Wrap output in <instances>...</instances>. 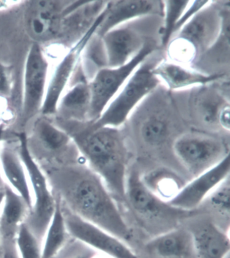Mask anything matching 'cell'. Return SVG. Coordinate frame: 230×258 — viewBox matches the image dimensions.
I'll list each match as a JSON object with an SVG mask.
<instances>
[{"label": "cell", "instance_id": "6da1fadb", "mask_svg": "<svg viewBox=\"0 0 230 258\" xmlns=\"http://www.w3.org/2000/svg\"><path fill=\"white\" fill-rule=\"evenodd\" d=\"M38 165L64 207L125 243L131 241L133 234L113 195L83 157Z\"/></svg>", "mask_w": 230, "mask_h": 258}, {"label": "cell", "instance_id": "7a4b0ae2", "mask_svg": "<svg viewBox=\"0 0 230 258\" xmlns=\"http://www.w3.org/2000/svg\"><path fill=\"white\" fill-rule=\"evenodd\" d=\"M63 131L113 197L125 201L129 152L119 128L94 127L89 122L83 125H70Z\"/></svg>", "mask_w": 230, "mask_h": 258}, {"label": "cell", "instance_id": "3957f363", "mask_svg": "<svg viewBox=\"0 0 230 258\" xmlns=\"http://www.w3.org/2000/svg\"><path fill=\"white\" fill-rule=\"evenodd\" d=\"M18 137L19 140L18 151L27 170L33 196V205L23 223L43 243L55 212L56 200L47 178L30 153L27 135L21 133L19 134Z\"/></svg>", "mask_w": 230, "mask_h": 258}, {"label": "cell", "instance_id": "277c9868", "mask_svg": "<svg viewBox=\"0 0 230 258\" xmlns=\"http://www.w3.org/2000/svg\"><path fill=\"white\" fill-rule=\"evenodd\" d=\"M155 65L142 63L114 97L99 119L91 122L94 127H119L133 110L158 87L160 81L153 73Z\"/></svg>", "mask_w": 230, "mask_h": 258}, {"label": "cell", "instance_id": "5b68a950", "mask_svg": "<svg viewBox=\"0 0 230 258\" xmlns=\"http://www.w3.org/2000/svg\"><path fill=\"white\" fill-rule=\"evenodd\" d=\"M157 49L153 41H146L143 47L125 65L117 68H101L89 84L91 105L89 121L99 119L114 97L129 78Z\"/></svg>", "mask_w": 230, "mask_h": 258}, {"label": "cell", "instance_id": "8992f818", "mask_svg": "<svg viewBox=\"0 0 230 258\" xmlns=\"http://www.w3.org/2000/svg\"><path fill=\"white\" fill-rule=\"evenodd\" d=\"M173 151L193 177L211 169L229 155L227 145L223 141L201 134L181 136L175 140Z\"/></svg>", "mask_w": 230, "mask_h": 258}, {"label": "cell", "instance_id": "52a82bcc", "mask_svg": "<svg viewBox=\"0 0 230 258\" xmlns=\"http://www.w3.org/2000/svg\"><path fill=\"white\" fill-rule=\"evenodd\" d=\"M61 205L68 233L73 239L111 258H140L125 241Z\"/></svg>", "mask_w": 230, "mask_h": 258}, {"label": "cell", "instance_id": "ba28073f", "mask_svg": "<svg viewBox=\"0 0 230 258\" xmlns=\"http://www.w3.org/2000/svg\"><path fill=\"white\" fill-rule=\"evenodd\" d=\"M48 67L39 44H33L26 59L24 76V125L41 110L45 95Z\"/></svg>", "mask_w": 230, "mask_h": 258}, {"label": "cell", "instance_id": "9c48e42d", "mask_svg": "<svg viewBox=\"0 0 230 258\" xmlns=\"http://www.w3.org/2000/svg\"><path fill=\"white\" fill-rule=\"evenodd\" d=\"M229 155L207 171L193 177L182 188L169 205L175 209L191 212L202 205L220 184L229 177Z\"/></svg>", "mask_w": 230, "mask_h": 258}, {"label": "cell", "instance_id": "30bf717a", "mask_svg": "<svg viewBox=\"0 0 230 258\" xmlns=\"http://www.w3.org/2000/svg\"><path fill=\"white\" fill-rule=\"evenodd\" d=\"M33 131L32 139L35 146L28 148L38 165L63 161L78 155L72 149L70 136L47 120L38 121Z\"/></svg>", "mask_w": 230, "mask_h": 258}, {"label": "cell", "instance_id": "8fae6325", "mask_svg": "<svg viewBox=\"0 0 230 258\" xmlns=\"http://www.w3.org/2000/svg\"><path fill=\"white\" fill-rule=\"evenodd\" d=\"M105 13L106 9L104 10L91 29L77 41V43L68 52L67 55L56 67L48 85L47 91H45V98L41 110L44 115H50L55 113L59 107L62 94L65 91L66 86L73 75L82 52L89 43L90 40L93 38L94 34L97 32L105 17Z\"/></svg>", "mask_w": 230, "mask_h": 258}, {"label": "cell", "instance_id": "7c38bea8", "mask_svg": "<svg viewBox=\"0 0 230 258\" xmlns=\"http://www.w3.org/2000/svg\"><path fill=\"white\" fill-rule=\"evenodd\" d=\"M126 200L138 215L145 219H171L190 213L175 209L156 197L148 189L139 172L135 169L127 175Z\"/></svg>", "mask_w": 230, "mask_h": 258}, {"label": "cell", "instance_id": "4fadbf2b", "mask_svg": "<svg viewBox=\"0 0 230 258\" xmlns=\"http://www.w3.org/2000/svg\"><path fill=\"white\" fill-rule=\"evenodd\" d=\"M221 24V12L213 5H207L187 22L175 37L191 43L199 60L217 39Z\"/></svg>", "mask_w": 230, "mask_h": 258}, {"label": "cell", "instance_id": "5bb4252c", "mask_svg": "<svg viewBox=\"0 0 230 258\" xmlns=\"http://www.w3.org/2000/svg\"><path fill=\"white\" fill-rule=\"evenodd\" d=\"M65 2L32 1L26 12V26L29 35L39 42L54 39L61 30L67 8Z\"/></svg>", "mask_w": 230, "mask_h": 258}, {"label": "cell", "instance_id": "9a60e30c", "mask_svg": "<svg viewBox=\"0 0 230 258\" xmlns=\"http://www.w3.org/2000/svg\"><path fill=\"white\" fill-rule=\"evenodd\" d=\"M105 54L106 68L125 65L143 47L141 34L130 27H118L101 37Z\"/></svg>", "mask_w": 230, "mask_h": 258}, {"label": "cell", "instance_id": "2e32d148", "mask_svg": "<svg viewBox=\"0 0 230 258\" xmlns=\"http://www.w3.org/2000/svg\"><path fill=\"white\" fill-rule=\"evenodd\" d=\"M163 2L109 1L106 13L96 33L99 37L122 24L145 16L163 17Z\"/></svg>", "mask_w": 230, "mask_h": 258}, {"label": "cell", "instance_id": "e0dca14e", "mask_svg": "<svg viewBox=\"0 0 230 258\" xmlns=\"http://www.w3.org/2000/svg\"><path fill=\"white\" fill-rule=\"evenodd\" d=\"M153 73L172 91L193 86L209 85L225 79L227 76L225 73L207 74L186 69L183 65L171 61H161L156 64Z\"/></svg>", "mask_w": 230, "mask_h": 258}, {"label": "cell", "instance_id": "ac0fdd59", "mask_svg": "<svg viewBox=\"0 0 230 258\" xmlns=\"http://www.w3.org/2000/svg\"><path fill=\"white\" fill-rule=\"evenodd\" d=\"M190 231L197 258H225L229 255V233L213 222H202Z\"/></svg>", "mask_w": 230, "mask_h": 258}, {"label": "cell", "instance_id": "d6986e66", "mask_svg": "<svg viewBox=\"0 0 230 258\" xmlns=\"http://www.w3.org/2000/svg\"><path fill=\"white\" fill-rule=\"evenodd\" d=\"M145 249L152 255L163 258L195 255L191 231L185 229H174L163 232L147 241Z\"/></svg>", "mask_w": 230, "mask_h": 258}, {"label": "cell", "instance_id": "ffe728a7", "mask_svg": "<svg viewBox=\"0 0 230 258\" xmlns=\"http://www.w3.org/2000/svg\"><path fill=\"white\" fill-rule=\"evenodd\" d=\"M0 164L6 183L23 198L31 209L33 205L31 184L19 151L8 146L2 147Z\"/></svg>", "mask_w": 230, "mask_h": 258}, {"label": "cell", "instance_id": "44dd1931", "mask_svg": "<svg viewBox=\"0 0 230 258\" xmlns=\"http://www.w3.org/2000/svg\"><path fill=\"white\" fill-rule=\"evenodd\" d=\"M5 199L0 212V236L17 237L20 225L25 221L29 208L8 184L4 187Z\"/></svg>", "mask_w": 230, "mask_h": 258}, {"label": "cell", "instance_id": "7402d4cb", "mask_svg": "<svg viewBox=\"0 0 230 258\" xmlns=\"http://www.w3.org/2000/svg\"><path fill=\"white\" fill-rule=\"evenodd\" d=\"M141 178L148 189L166 203H169L185 185L175 172L163 168L150 171Z\"/></svg>", "mask_w": 230, "mask_h": 258}, {"label": "cell", "instance_id": "603a6c76", "mask_svg": "<svg viewBox=\"0 0 230 258\" xmlns=\"http://www.w3.org/2000/svg\"><path fill=\"white\" fill-rule=\"evenodd\" d=\"M55 197V196H54ZM56 206L53 218L44 237L42 258H54L69 241V235L62 212L61 201L55 197Z\"/></svg>", "mask_w": 230, "mask_h": 258}, {"label": "cell", "instance_id": "cb8c5ba5", "mask_svg": "<svg viewBox=\"0 0 230 258\" xmlns=\"http://www.w3.org/2000/svg\"><path fill=\"white\" fill-rule=\"evenodd\" d=\"M90 105L91 93L89 84L81 81L68 92L59 105L72 118L81 121L86 117L89 119Z\"/></svg>", "mask_w": 230, "mask_h": 258}, {"label": "cell", "instance_id": "d4e9b609", "mask_svg": "<svg viewBox=\"0 0 230 258\" xmlns=\"http://www.w3.org/2000/svg\"><path fill=\"white\" fill-rule=\"evenodd\" d=\"M229 4L221 9V29L219 37L213 45L201 56L218 63H229L230 12Z\"/></svg>", "mask_w": 230, "mask_h": 258}, {"label": "cell", "instance_id": "484cf974", "mask_svg": "<svg viewBox=\"0 0 230 258\" xmlns=\"http://www.w3.org/2000/svg\"><path fill=\"white\" fill-rule=\"evenodd\" d=\"M170 133L169 122L163 116L154 115L147 118L140 128V136L146 145L152 147L163 145Z\"/></svg>", "mask_w": 230, "mask_h": 258}, {"label": "cell", "instance_id": "4316f807", "mask_svg": "<svg viewBox=\"0 0 230 258\" xmlns=\"http://www.w3.org/2000/svg\"><path fill=\"white\" fill-rule=\"evenodd\" d=\"M195 101L196 108L201 119L209 125L218 123L220 111L225 105H229V102L211 91L204 92Z\"/></svg>", "mask_w": 230, "mask_h": 258}, {"label": "cell", "instance_id": "83f0119b", "mask_svg": "<svg viewBox=\"0 0 230 258\" xmlns=\"http://www.w3.org/2000/svg\"><path fill=\"white\" fill-rule=\"evenodd\" d=\"M190 1H164L165 21L162 31L161 44L167 47L175 35V29L184 13L189 7Z\"/></svg>", "mask_w": 230, "mask_h": 258}, {"label": "cell", "instance_id": "f1b7e54d", "mask_svg": "<svg viewBox=\"0 0 230 258\" xmlns=\"http://www.w3.org/2000/svg\"><path fill=\"white\" fill-rule=\"evenodd\" d=\"M16 242L20 258H42L43 243L24 223L20 225Z\"/></svg>", "mask_w": 230, "mask_h": 258}, {"label": "cell", "instance_id": "f546056e", "mask_svg": "<svg viewBox=\"0 0 230 258\" xmlns=\"http://www.w3.org/2000/svg\"><path fill=\"white\" fill-rule=\"evenodd\" d=\"M168 56L174 63L192 64L198 60L197 51L185 39L175 37L167 46Z\"/></svg>", "mask_w": 230, "mask_h": 258}, {"label": "cell", "instance_id": "4dcf8cb0", "mask_svg": "<svg viewBox=\"0 0 230 258\" xmlns=\"http://www.w3.org/2000/svg\"><path fill=\"white\" fill-rule=\"evenodd\" d=\"M230 184L229 177L217 186L206 201L217 213L224 217H229Z\"/></svg>", "mask_w": 230, "mask_h": 258}, {"label": "cell", "instance_id": "1f68e13d", "mask_svg": "<svg viewBox=\"0 0 230 258\" xmlns=\"http://www.w3.org/2000/svg\"><path fill=\"white\" fill-rule=\"evenodd\" d=\"M97 254L95 250L73 239L69 240L54 258H94Z\"/></svg>", "mask_w": 230, "mask_h": 258}, {"label": "cell", "instance_id": "d6a6232c", "mask_svg": "<svg viewBox=\"0 0 230 258\" xmlns=\"http://www.w3.org/2000/svg\"><path fill=\"white\" fill-rule=\"evenodd\" d=\"M211 2L212 1L193 2V5L187 8L183 16H182L181 19H180L179 23H178L177 27H176L175 35H176V33H178V32L182 29V27H183L187 22H189L196 14L199 13L203 8L209 5Z\"/></svg>", "mask_w": 230, "mask_h": 258}, {"label": "cell", "instance_id": "836d02e7", "mask_svg": "<svg viewBox=\"0 0 230 258\" xmlns=\"http://www.w3.org/2000/svg\"><path fill=\"white\" fill-rule=\"evenodd\" d=\"M16 239L17 237L1 238L3 258H20Z\"/></svg>", "mask_w": 230, "mask_h": 258}, {"label": "cell", "instance_id": "e575fe53", "mask_svg": "<svg viewBox=\"0 0 230 258\" xmlns=\"http://www.w3.org/2000/svg\"><path fill=\"white\" fill-rule=\"evenodd\" d=\"M11 91V82L9 70L3 64L0 63V97H9Z\"/></svg>", "mask_w": 230, "mask_h": 258}, {"label": "cell", "instance_id": "d590c367", "mask_svg": "<svg viewBox=\"0 0 230 258\" xmlns=\"http://www.w3.org/2000/svg\"><path fill=\"white\" fill-rule=\"evenodd\" d=\"M218 124L229 133L230 131L229 104L225 105L220 111L219 118H218Z\"/></svg>", "mask_w": 230, "mask_h": 258}, {"label": "cell", "instance_id": "8d00e7d4", "mask_svg": "<svg viewBox=\"0 0 230 258\" xmlns=\"http://www.w3.org/2000/svg\"><path fill=\"white\" fill-rule=\"evenodd\" d=\"M4 135V126L3 125H0V155H1V149H2V141H3ZM7 184L5 181V178H4L3 172L1 169V164H0V188L5 187V185Z\"/></svg>", "mask_w": 230, "mask_h": 258}, {"label": "cell", "instance_id": "74e56055", "mask_svg": "<svg viewBox=\"0 0 230 258\" xmlns=\"http://www.w3.org/2000/svg\"><path fill=\"white\" fill-rule=\"evenodd\" d=\"M4 199H5V190H4V187H1L0 188V212L3 207Z\"/></svg>", "mask_w": 230, "mask_h": 258}, {"label": "cell", "instance_id": "f35d334b", "mask_svg": "<svg viewBox=\"0 0 230 258\" xmlns=\"http://www.w3.org/2000/svg\"><path fill=\"white\" fill-rule=\"evenodd\" d=\"M0 258H3V244H2L1 236H0Z\"/></svg>", "mask_w": 230, "mask_h": 258}, {"label": "cell", "instance_id": "ab89813d", "mask_svg": "<svg viewBox=\"0 0 230 258\" xmlns=\"http://www.w3.org/2000/svg\"><path fill=\"white\" fill-rule=\"evenodd\" d=\"M94 258H111V257H109V256L104 255V254H101V255H98V253H97V255H96L95 256V257H94Z\"/></svg>", "mask_w": 230, "mask_h": 258}]
</instances>
